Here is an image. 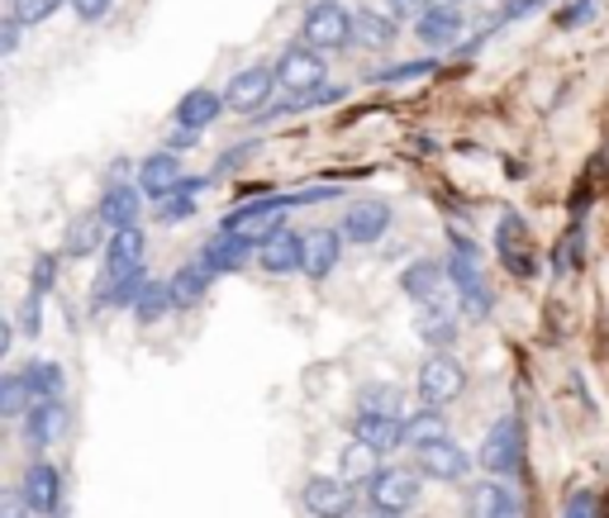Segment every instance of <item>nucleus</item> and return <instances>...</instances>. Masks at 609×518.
I'll list each match as a JSON object with an SVG mask.
<instances>
[{
  "label": "nucleus",
  "mask_w": 609,
  "mask_h": 518,
  "mask_svg": "<svg viewBox=\"0 0 609 518\" xmlns=\"http://www.w3.org/2000/svg\"><path fill=\"white\" fill-rule=\"evenodd\" d=\"M447 238H453V252H447V281H453V291H457L462 319L486 324L490 314H496V295H490V285H486L481 252H476L467 238H457V234H447Z\"/></svg>",
  "instance_id": "1"
},
{
  "label": "nucleus",
  "mask_w": 609,
  "mask_h": 518,
  "mask_svg": "<svg viewBox=\"0 0 609 518\" xmlns=\"http://www.w3.org/2000/svg\"><path fill=\"white\" fill-rule=\"evenodd\" d=\"M300 43H310L319 53H339L347 43H357V10L339 5V0H314L300 20Z\"/></svg>",
  "instance_id": "2"
},
{
  "label": "nucleus",
  "mask_w": 609,
  "mask_h": 518,
  "mask_svg": "<svg viewBox=\"0 0 609 518\" xmlns=\"http://www.w3.org/2000/svg\"><path fill=\"white\" fill-rule=\"evenodd\" d=\"M496 257L505 262V271L519 281H529V277H539L543 271V257H539V243H533V228L519 219L514 210H505L500 214V224H496Z\"/></svg>",
  "instance_id": "3"
},
{
  "label": "nucleus",
  "mask_w": 609,
  "mask_h": 518,
  "mask_svg": "<svg viewBox=\"0 0 609 518\" xmlns=\"http://www.w3.org/2000/svg\"><path fill=\"white\" fill-rule=\"evenodd\" d=\"M476 466L496 481H510L524 471V428H519V419H500L490 428L481 448H476Z\"/></svg>",
  "instance_id": "4"
},
{
  "label": "nucleus",
  "mask_w": 609,
  "mask_h": 518,
  "mask_svg": "<svg viewBox=\"0 0 609 518\" xmlns=\"http://www.w3.org/2000/svg\"><path fill=\"white\" fill-rule=\"evenodd\" d=\"M414 391L424 405H453V399L467 391V367L457 362L453 352H429L424 362H419V376H414Z\"/></svg>",
  "instance_id": "5"
},
{
  "label": "nucleus",
  "mask_w": 609,
  "mask_h": 518,
  "mask_svg": "<svg viewBox=\"0 0 609 518\" xmlns=\"http://www.w3.org/2000/svg\"><path fill=\"white\" fill-rule=\"evenodd\" d=\"M277 91H281L277 63H253V67H243V71L229 77L224 100H229V110H234V114H263Z\"/></svg>",
  "instance_id": "6"
},
{
  "label": "nucleus",
  "mask_w": 609,
  "mask_h": 518,
  "mask_svg": "<svg viewBox=\"0 0 609 518\" xmlns=\"http://www.w3.org/2000/svg\"><path fill=\"white\" fill-rule=\"evenodd\" d=\"M277 81H281L286 95H319L329 81L324 53L310 48V43H291V48L277 57Z\"/></svg>",
  "instance_id": "7"
},
{
  "label": "nucleus",
  "mask_w": 609,
  "mask_h": 518,
  "mask_svg": "<svg viewBox=\"0 0 609 518\" xmlns=\"http://www.w3.org/2000/svg\"><path fill=\"white\" fill-rule=\"evenodd\" d=\"M134 181H139V191L148 195L153 205H163L167 195H177L181 185H186V167H181V157L171 153V148H153L148 157H139Z\"/></svg>",
  "instance_id": "8"
},
{
  "label": "nucleus",
  "mask_w": 609,
  "mask_h": 518,
  "mask_svg": "<svg viewBox=\"0 0 609 518\" xmlns=\"http://www.w3.org/2000/svg\"><path fill=\"white\" fill-rule=\"evenodd\" d=\"M390 224H396V210H390V200H353V205L343 210V238L357 243V248H372V243H381L390 234Z\"/></svg>",
  "instance_id": "9"
},
{
  "label": "nucleus",
  "mask_w": 609,
  "mask_h": 518,
  "mask_svg": "<svg viewBox=\"0 0 609 518\" xmlns=\"http://www.w3.org/2000/svg\"><path fill=\"white\" fill-rule=\"evenodd\" d=\"M367 499L381 514H410L419 505V476L410 466H381V476L367 485Z\"/></svg>",
  "instance_id": "10"
},
{
  "label": "nucleus",
  "mask_w": 609,
  "mask_h": 518,
  "mask_svg": "<svg viewBox=\"0 0 609 518\" xmlns=\"http://www.w3.org/2000/svg\"><path fill=\"white\" fill-rule=\"evenodd\" d=\"M300 499L314 518H353V509H357V491L343 476H310Z\"/></svg>",
  "instance_id": "11"
},
{
  "label": "nucleus",
  "mask_w": 609,
  "mask_h": 518,
  "mask_svg": "<svg viewBox=\"0 0 609 518\" xmlns=\"http://www.w3.org/2000/svg\"><path fill=\"white\" fill-rule=\"evenodd\" d=\"M20 491H24L29 509H34L38 518H57V514H63V476H57L53 462H29Z\"/></svg>",
  "instance_id": "12"
},
{
  "label": "nucleus",
  "mask_w": 609,
  "mask_h": 518,
  "mask_svg": "<svg viewBox=\"0 0 609 518\" xmlns=\"http://www.w3.org/2000/svg\"><path fill=\"white\" fill-rule=\"evenodd\" d=\"M457 328H462V309L447 305V300H433V305H419L414 314V334L419 342H429L433 352H447L457 342Z\"/></svg>",
  "instance_id": "13"
},
{
  "label": "nucleus",
  "mask_w": 609,
  "mask_h": 518,
  "mask_svg": "<svg viewBox=\"0 0 609 518\" xmlns=\"http://www.w3.org/2000/svg\"><path fill=\"white\" fill-rule=\"evenodd\" d=\"M414 466H419V476H429V481H467L472 457L462 452L453 438H443V442H429V448H414Z\"/></svg>",
  "instance_id": "14"
},
{
  "label": "nucleus",
  "mask_w": 609,
  "mask_h": 518,
  "mask_svg": "<svg viewBox=\"0 0 609 518\" xmlns=\"http://www.w3.org/2000/svg\"><path fill=\"white\" fill-rule=\"evenodd\" d=\"M400 295L414 300V305H433V300H443V285H447V262H439V257H419V262H410L396 277Z\"/></svg>",
  "instance_id": "15"
},
{
  "label": "nucleus",
  "mask_w": 609,
  "mask_h": 518,
  "mask_svg": "<svg viewBox=\"0 0 609 518\" xmlns=\"http://www.w3.org/2000/svg\"><path fill=\"white\" fill-rule=\"evenodd\" d=\"M257 267H263L267 277H296V271H304V238L281 224L277 234L257 248Z\"/></svg>",
  "instance_id": "16"
},
{
  "label": "nucleus",
  "mask_w": 609,
  "mask_h": 518,
  "mask_svg": "<svg viewBox=\"0 0 609 518\" xmlns=\"http://www.w3.org/2000/svg\"><path fill=\"white\" fill-rule=\"evenodd\" d=\"M343 248H347L343 228H310V234H304V277L329 281L343 262Z\"/></svg>",
  "instance_id": "17"
},
{
  "label": "nucleus",
  "mask_w": 609,
  "mask_h": 518,
  "mask_svg": "<svg viewBox=\"0 0 609 518\" xmlns=\"http://www.w3.org/2000/svg\"><path fill=\"white\" fill-rule=\"evenodd\" d=\"M143 195L139 191V181H110L106 191H100V200H96V214L110 224V234L114 228H129V224H139V214H143Z\"/></svg>",
  "instance_id": "18"
},
{
  "label": "nucleus",
  "mask_w": 609,
  "mask_h": 518,
  "mask_svg": "<svg viewBox=\"0 0 609 518\" xmlns=\"http://www.w3.org/2000/svg\"><path fill=\"white\" fill-rule=\"evenodd\" d=\"M414 34H419V43H424V48L439 53V48H453V43L467 34V20H462L457 5H443V0H439V5L424 10L414 20Z\"/></svg>",
  "instance_id": "19"
},
{
  "label": "nucleus",
  "mask_w": 609,
  "mask_h": 518,
  "mask_svg": "<svg viewBox=\"0 0 609 518\" xmlns=\"http://www.w3.org/2000/svg\"><path fill=\"white\" fill-rule=\"evenodd\" d=\"M229 110L224 91H210V86H196V91H186L177 100V114H171V124L181 128H196V134H206L210 124H220V114Z\"/></svg>",
  "instance_id": "20"
},
{
  "label": "nucleus",
  "mask_w": 609,
  "mask_h": 518,
  "mask_svg": "<svg viewBox=\"0 0 609 518\" xmlns=\"http://www.w3.org/2000/svg\"><path fill=\"white\" fill-rule=\"evenodd\" d=\"M248 257H257V248L248 238H239V234H229V228H220L206 248H200V262H206L214 277H234V271L248 267Z\"/></svg>",
  "instance_id": "21"
},
{
  "label": "nucleus",
  "mask_w": 609,
  "mask_h": 518,
  "mask_svg": "<svg viewBox=\"0 0 609 518\" xmlns=\"http://www.w3.org/2000/svg\"><path fill=\"white\" fill-rule=\"evenodd\" d=\"M353 438L367 442L372 452H400L405 448V419H396V414H353Z\"/></svg>",
  "instance_id": "22"
},
{
  "label": "nucleus",
  "mask_w": 609,
  "mask_h": 518,
  "mask_svg": "<svg viewBox=\"0 0 609 518\" xmlns=\"http://www.w3.org/2000/svg\"><path fill=\"white\" fill-rule=\"evenodd\" d=\"M519 514H524L519 509V495L496 476L467 491V518H519Z\"/></svg>",
  "instance_id": "23"
},
{
  "label": "nucleus",
  "mask_w": 609,
  "mask_h": 518,
  "mask_svg": "<svg viewBox=\"0 0 609 518\" xmlns=\"http://www.w3.org/2000/svg\"><path fill=\"white\" fill-rule=\"evenodd\" d=\"M106 243H110V224L100 219L96 210H86L77 214V219L67 224V238H63V257H96V252H106Z\"/></svg>",
  "instance_id": "24"
},
{
  "label": "nucleus",
  "mask_w": 609,
  "mask_h": 518,
  "mask_svg": "<svg viewBox=\"0 0 609 518\" xmlns=\"http://www.w3.org/2000/svg\"><path fill=\"white\" fill-rule=\"evenodd\" d=\"M20 424H24V442H29V448L43 452L48 442H57V438L67 433V405H63V399H48V405H34Z\"/></svg>",
  "instance_id": "25"
},
{
  "label": "nucleus",
  "mask_w": 609,
  "mask_h": 518,
  "mask_svg": "<svg viewBox=\"0 0 609 518\" xmlns=\"http://www.w3.org/2000/svg\"><path fill=\"white\" fill-rule=\"evenodd\" d=\"M210 281H214V271H210L206 262H200V257H196V262H186V267H177V271H171V277H167L171 305H177V309H191V305H200V300L210 295Z\"/></svg>",
  "instance_id": "26"
},
{
  "label": "nucleus",
  "mask_w": 609,
  "mask_h": 518,
  "mask_svg": "<svg viewBox=\"0 0 609 518\" xmlns=\"http://www.w3.org/2000/svg\"><path fill=\"white\" fill-rule=\"evenodd\" d=\"M106 262L129 267V271H139L143 262H148V234H143V224L114 228L110 243H106Z\"/></svg>",
  "instance_id": "27"
},
{
  "label": "nucleus",
  "mask_w": 609,
  "mask_h": 518,
  "mask_svg": "<svg viewBox=\"0 0 609 518\" xmlns=\"http://www.w3.org/2000/svg\"><path fill=\"white\" fill-rule=\"evenodd\" d=\"M339 476L347 485H372L376 476H381V452H372L367 442H347V448L339 452Z\"/></svg>",
  "instance_id": "28"
},
{
  "label": "nucleus",
  "mask_w": 609,
  "mask_h": 518,
  "mask_svg": "<svg viewBox=\"0 0 609 518\" xmlns=\"http://www.w3.org/2000/svg\"><path fill=\"white\" fill-rule=\"evenodd\" d=\"M443 438H453V433H447V414L439 405L405 414V442H410V448H429V442H443Z\"/></svg>",
  "instance_id": "29"
},
{
  "label": "nucleus",
  "mask_w": 609,
  "mask_h": 518,
  "mask_svg": "<svg viewBox=\"0 0 609 518\" xmlns=\"http://www.w3.org/2000/svg\"><path fill=\"white\" fill-rule=\"evenodd\" d=\"M353 405L357 414H396V419H405V391L396 381H367Z\"/></svg>",
  "instance_id": "30"
},
{
  "label": "nucleus",
  "mask_w": 609,
  "mask_h": 518,
  "mask_svg": "<svg viewBox=\"0 0 609 518\" xmlns=\"http://www.w3.org/2000/svg\"><path fill=\"white\" fill-rule=\"evenodd\" d=\"M24 381H29V391H34V405H48V399H63L67 391V376H63V367L57 362H24Z\"/></svg>",
  "instance_id": "31"
},
{
  "label": "nucleus",
  "mask_w": 609,
  "mask_h": 518,
  "mask_svg": "<svg viewBox=\"0 0 609 518\" xmlns=\"http://www.w3.org/2000/svg\"><path fill=\"white\" fill-rule=\"evenodd\" d=\"M171 309H177V305H171L167 281H148V285H143V295H139V305L129 309V314H134V324H139V328H157Z\"/></svg>",
  "instance_id": "32"
},
{
  "label": "nucleus",
  "mask_w": 609,
  "mask_h": 518,
  "mask_svg": "<svg viewBox=\"0 0 609 518\" xmlns=\"http://www.w3.org/2000/svg\"><path fill=\"white\" fill-rule=\"evenodd\" d=\"M400 38L396 29V14H381V10H357V43L362 48H390Z\"/></svg>",
  "instance_id": "33"
},
{
  "label": "nucleus",
  "mask_w": 609,
  "mask_h": 518,
  "mask_svg": "<svg viewBox=\"0 0 609 518\" xmlns=\"http://www.w3.org/2000/svg\"><path fill=\"white\" fill-rule=\"evenodd\" d=\"M29 409H34V391H29L24 371L14 367L0 376V414H5V419H24Z\"/></svg>",
  "instance_id": "34"
},
{
  "label": "nucleus",
  "mask_w": 609,
  "mask_h": 518,
  "mask_svg": "<svg viewBox=\"0 0 609 518\" xmlns=\"http://www.w3.org/2000/svg\"><path fill=\"white\" fill-rule=\"evenodd\" d=\"M63 5H71V0H10V14L20 24H43V20H53Z\"/></svg>",
  "instance_id": "35"
},
{
  "label": "nucleus",
  "mask_w": 609,
  "mask_h": 518,
  "mask_svg": "<svg viewBox=\"0 0 609 518\" xmlns=\"http://www.w3.org/2000/svg\"><path fill=\"white\" fill-rule=\"evenodd\" d=\"M582 257H586V238H582V228H576V234H562L557 252H553V271H557V277H567V271L582 267Z\"/></svg>",
  "instance_id": "36"
},
{
  "label": "nucleus",
  "mask_w": 609,
  "mask_h": 518,
  "mask_svg": "<svg viewBox=\"0 0 609 518\" xmlns=\"http://www.w3.org/2000/svg\"><path fill=\"white\" fill-rule=\"evenodd\" d=\"M53 281H57V252H38V257H34V271H29V295H43V300H48Z\"/></svg>",
  "instance_id": "37"
},
{
  "label": "nucleus",
  "mask_w": 609,
  "mask_h": 518,
  "mask_svg": "<svg viewBox=\"0 0 609 518\" xmlns=\"http://www.w3.org/2000/svg\"><path fill=\"white\" fill-rule=\"evenodd\" d=\"M196 200H200V195H191V191L167 195L163 205H157V224H186V219L196 214Z\"/></svg>",
  "instance_id": "38"
},
{
  "label": "nucleus",
  "mask_w": 609,
  "mask_h": 518,
  "mask_svg": "<svg viewBox=\"0 0 609 518\" xmlns=\"http://www.w3.org/2000/svg\"><path fill=\"white\" fill-rule=\"evenodd\" d=\"M429 71H439V63L433 57H419V63H396V67H386V71H372V81H414V77H429Z\"/></svg>",
  "instance_id": "39"
},
{
  "label": "nucleus",
  "mask_w": 609,
  "mask_h": 518,
  "mask_svg": "<svg viewBox=\"0 0 609 518\" xmlns=\"http://www.w3.org/2000/svg\"><path fill=\"white\" fill-rule=\"evenodd\" d=\"M14 328H20L24 338H38V328H43V295H24L20 314H14Z\"/></svg>",
  "instance_id": "40"
},
{
  "label": "nucleus",
  "mask_w": 609,
  "mask_h": 518,
  "mask_svg": "<svg viewBox=\"0 0 609 518\" xmlns=\"http://www.w3.org/2000/svg\"><path fill=\"white\" fill-rule=\"evenodd\" d=\"M562 518H596V495H590V491H572V499L562 505Z\"/></svg>",
  "instance_id": "41"
},
{
  "label": "nucleus",
  "mask_w": 609,
  "mask_h": 518,
  "mask_svg": "<svg viewBox=\"0 0 609 518\" xmlns=\"http://www.w3.org/2000/svg\"><path fill=\"white\" fill-rule=\"evenodd\" d=\"M386 5H390V14H396V20H419V14L433 10L439 0H386Z\"/></svg>",
  "instance_id": "42"
},
{
  "label": "nucleus",
  "mask_w": 609,
  "mask_h": 518,
  "mask_svg": "<svg viewBox=\"0 0 609 518\" xmlns=\"http://www.w3.org/2000/svg\"><path fill=\"white\" fill-rule=\"evenodd\" d=\"M110 5H114V0H71V10H77V20H86V24L106 20V14H110Z\"/></svg>",
  "instance_id": "43"
},
{
  "label": "nucleus",
  "mask_w": 609,
  "mask_h": 518,
  "mask_svg": "<svg viewBox=\"0 0 609 518\" xmlns=\"http://www.w3.org/2000/svg\"><path fill=\"white\" fill-rule=\"evenodd\" d=\"M196 143H200V134H196V128H181V124H171V134H167V143H163V148H171V153H186V148H196Z\"/></svg>",
  "instance_id": "44"
},
{
  "label": "nucleus",
  "mask_w": 609,
  "mask_h": 518,
  "mask_svg": "<svg viewBox=\"0 0 609 518\" xmlns=\"http://www.w3.org/2000/svg\"><path fill=\"white\" fill-rule=\"evenodd\" d=\"M20 29H24V24L14 20V14H10L5 24H0V53H5V57H10L14 48H20Z\"/></svg>",
  "instance_id": "45"
},
{
  "label": "nucleus",
  "mask_w": 609,
  "mask_h": 518,
  "mask_svg": "<svg viewBox=\"0 0 609 518\" xmlns=\"http://www.w3.org/2000/svg\"><path fill=\"white\" fill-rule=\"evenodd\" d=\"M443 5H457V10H462V5H467V0H443Z\"/></svg>",
  "instance_id": "46"
},
{
  "label": "nucleus",
  "mask_w": 609,
  "mask_h": 518,
  "mask_svg": "<svg viewBox=\"0 0 609 518\" xmlns=\"http://www.w3.org/2000/svg\"><path fill=\"white\" fill-rule=\"evenodd\" d=\"M372 518H400V514H381V509H376V514H372Z\"/></svg>",
  "instance_id": "47"
}]
</instances>
